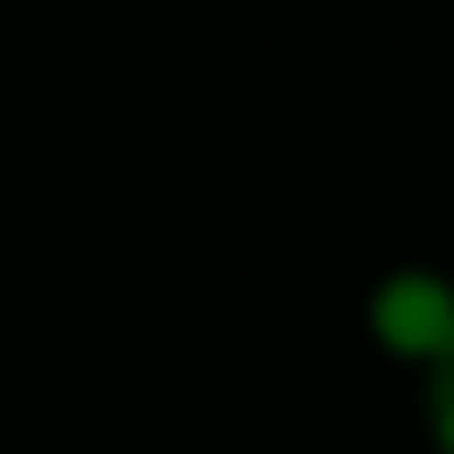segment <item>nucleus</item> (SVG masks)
<instances>
[{
  "instance_id": "1",
  "label": "nucleus",
  "mask_w": 454,
  "mask_h": 454,
  "mask_svg": "<svg viewBox=\"0 0 454 454\" xmlns=\"http://www.w3.org/2000/svg\"><path fill=\"white\" fill-rule=\"evenodd\" d=\"M369 348L411 376L454 355V270L440 262H390L362 298Z\"/></svg>"
},
{
  "instance_id": "2",
  "label": "nucleus",
  "mask_w": 454,
  "mask_h": 454,
  "mask_svg": "<svg viewBox=\"0 0 454 454\" xmlns=\"http://www.w3.org/2000/svg\"><path fill=\"white\" fill-rule=\"evenodd\" d=\"M419 426L433 454H454V355L419 376Z\"/></svg>"
}]
</instances>
